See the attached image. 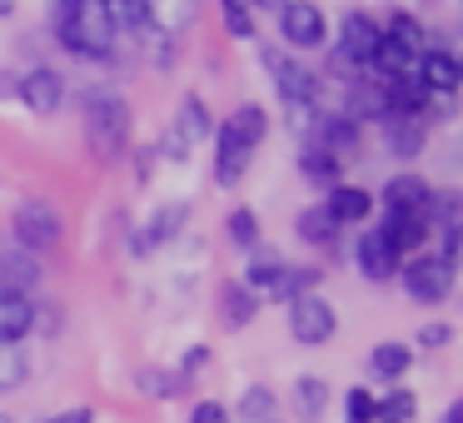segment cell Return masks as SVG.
<instances>
[{"mask_svg": "<svg viewBox=\"0 0 463 423\" xmlns=\"http://www.w3.org/2000/svg\"><path fill=\"white\" fill-rule=\"evenodd\" d=\"M264 135H269V115H264L260 105H240V110L224 120L220 150H214V180H220L224 190L244 180V170H250L254 150L264 145Z\"/></svg>", "mask_w": 463, "mask_h": 423, "instance_id": "cell-1", "label": "cell"}, {"mask_svg": "<svg viewBox=\"0 0 463 423\" xmlns=\"http://www.w3.org/2000/svg\"><path fill=\"white\" fill-rule=\"evenodd\" d=\"M55 35L65 51L85 55V61H105L115 51V25L100 11V0H61L55 5Z\"/></svg>", "mask_w": 463, "mask_h": 423, "instance_id": "cell-2", "label": "cell"}, {"mask_svg": "<svg viewBox=\"0 0 463 423\" xmlns=\"http://www.w3.org/2000/svg\"><path fill=\"white\" fill-rule=\"evenodd\" d=\"M85 140H90L95 160H120L130 145V105L115 90H90L85 95Z\"/></svg>", "mask_w": 463, "mask_h": 423, "instance_id": "cell-3", "label": "cell"}, {"mask_svg": "<svg viewBox=\"0 0 463 423\" xmlns=\"http://www.w3.org/2000/svg\"><path fill=\"white\" fill-rule=\"evenodd\" d=\"M399 279L413 304H443L453 289V264L439 259V254H419V259L399 264Z\"/></svg>", "mask_w": 463, "mask_h": 423, "instance_id": "cell-4", "label": "cell"}, {"mask_svg": "<svg viewBox=\"0 0 463 423\" xmlns=\"http://www.w3.org/2000/svg\"><path fill=\"white\" fill-rule=\"evenodd\" d=\"M264 70L274 75V85H279V100L284 105H314V95H319V75H309L294 55L274 51V45H264L260 51Z\"/></svg>", "mask_w": 463, "mask_h": 423, "instance_id": "cell-5", "label": "cell"}, {"mask_svg": "<svg viewBox=\"0 0 463 423\" xmlns=\"http://www.w3.org/2000/svg\"><path fill=\"white\" fill-rule=\"evenodd\" d=\"M324 11L314 5V0H284L279 5V35L289 51H319L324 45Z\"/></svg>", "mask_w": 463, "mask_h": 423, "instance_id": "cell-6", "label": "cell"}, {"mask_svg": "<svg viewBox=\"0 0 463 423\" xmlns=\"http://www.w3.org/2000/svg\"><path fill=\"white\" fill-rule=\"evenodd\" d=\"M334 309H329V299H319V294H299V299H289V334L299 343H309V349H319V343H329L334 339Z\"/></svg>", "mask_w": 463, "mask_h": 423, "instance_id": "cell-7", "label": "cell"}, {"mask_svg": "<svg viewBox=\"0 0 463 423\" xmlns=\"http://www.w3.org/2000/svg\"><path fill=\"white\" fill-rule=\"evenodd\" d=\"M15 244L21 249H55L61 244V214L45 200H25L15 210Z\"/></svg>", "mask_w": 463, "mask_h": 423, "instance_id": "cell-8", "label": "cell"}, {"mask_svg": "<svg viewBox=\"0 0 463 423\" xmlns=\"http://www.w3.org/2000/svg\"><path fill=\"white\" fill-rule=\"evenodd\" d=\"M379 41H383V25L373 21V15H364V11H349V15H344V25H339V55L354 65V70L373 61Z\"/></svg>", "mask_w": 463, "mask_h": 423, "instance_id": "cell-9", "label": "cell"}, {"mask_svg": "<svg viewBox=\"0 0 463 423\" xmlns=\"http://www.w3.org/2000/svg\"><path fill=\"white\" fill-rule=\"evenodd\" d=\"M15 95L25 100V110L35 115H55L65 105V75L51 70V65H35V70L21 75V85H15Z\"/></svg>", "mask_w": 463, "mask_h": 423, "instance_id": "cell-10", "label": "cell"}, {"mask_svg": "<svg viewBox=\"0 0 463 423\" xmlns=\"http://www.w3.org/2000/svg\"><path fill=\"white\" fill-rule=\"evenodd\" d=\"M204 135H210V110H204L200 95H190V100L180 105V115H175V130H170V140H165V150H170L175 160H184L190 145H200Z\"/></svg>", "mask_w": 463, "mask_h": 423, "instance_id": "cell-11", "label": "cell"}, {"mask_svg": "<svg viewBox=\"0 0 463 423\" xmlns=\"http://www.w3.org/2000/svg\"><path fill=\"white\" fill-rule=\"evenodd\" d=\"M413 75H419V85H423L429 95H453V90L463 85V65L453 61L449 51H419Z\"/></svg>", "mask_w": 463, "mask_h": 423, "instance_id": "cell-12", "label": "cell"}, {"mask_svg": "<svg viewBox=\"0 0 463 423\" xmlns=\"http://www.w3.org/2000/svg\"><path fill=\"white\" fill-rule=\"evenodd\" d=\"M354 259H359V269H364V279H373V284H383V279H393L399 274V264H403V254L393 249L389 240H383L379 230H369L359 240V249H354Z\"/></svg>", "mask_w": 463, "mask_h": 423, "instance_id": "cell-13", "label": "cell"}, {"mask_svg": "<svg viewBox=\"0 0 463 423\" xmlns=\"http://www.w3.org/2000/svg\"><path fill=\"white\" fill-rule=\"evenodd\" d=\"M379 234H383V240H389L399 254H413V249H423V240H429V214H413V210H383Z\"/></svg>", "mask_w": 463, "mask_h": 423, "instance_id": "cell-14", "label": "cell"}, {"mask_svg": "<svg viewBox=\"0 0 463 423\" xmlns=\"http://www.w3.org/2000/svg\"><path fill=\"white\" fill-rule=\"evenodd\" d=\"M184 220H190V204H160V210L150 214V224H145V230L130 240V249H135V254L160 249L165 240H175V234L184 230Z\"/></svg>", "mask_w": 463, "mask_h": 423, "instance_id": "cell-15", "label": "cell"}, {"mask_svg": "<svg viewBox=\"0 0 463 423\" xmlns=\"http://www.w3.org/2000/svg\"><path fill=\"white\" fill-rule=\"evenodd\" d=\"M429 180H419V174H399V180L383 184V210H413V214H429Z\"/></svg>", "mask_w": 463, "mask_h": 423, "instance_id": "cell-16", "label": "cell"}, {"mask_svg": "<svg viewBox=\"0 0 463 423\" xmlns=\"http://www.w3.org/2000/svg\"><path fill=\"white\" fill-rule=\"evenodd\" d=\"M35 329V304L25 294H0V343H21Z\"/></svg>", "mask_w": 463, "mask_h": 423, "instance_id": "cell-17", "label": "cell"}, {"mask_svg": "<svg viewBox=\"0 0 463 423\" xmlns=\"http://www.w3.org/2000/svg\"><path fill=\"white\" fill-rule=\"evenodd\" d=\"M324 210L334 214V224H359V220H369L373 200H369V190H359V184H334L329 200H324Z\"/></svg>", "mask_w": 463, "mask_h": 423, "instance_id": "cell-18", "label": "cell"}, {"mask_svg": "<svg viewBox=\"0 0 463 423\" xmlns=\"http://www.w3.org/2000/svg\"><path fill=\"white\" fill-rule=\"evenodd\" d=\"M383 140L399 160H413L423 150V120H409V115H383Z\"/></svg>", "mask_w": 463, "mask_h": 423, "instance_id": "cell-19", "label": "cell"}, {"mask_svg": "<svg viewBox=\"0 0 463 423\" xmlns=\"http://www.w3.org/2000/svg\"><path fill=\"white\" fill-rule=\"evenodd\" d=\"M324 409H329V383H324L319 373L294 383V413H299V423H319Z\"/></svg>", "mask_w": 463, "mask_h": 423, "instance_id": "cell-20", "label": "cell"}, {"mask_svg": "<svg viewBox=\"0 0 463 423\" xmlns=\"http://www.w3.org/2000/svg\"><path fill=\"white\" fill-rule=\"evenodd\" d=\"M35 279H41V269H35L31 249H15L0 259V294H25Z\"/></svg>", "mask_w": 463, "mask_h": 423, "instance_id": "cell-21", "label": "cell"}, {"mask_svg": "<svg viewBox=\"0 0 463 423\" xmlns=\"http://www.w3.org/2000/svg\"><path fill=\"white\" fill-rule=\"evenodd\" d=\"M254 309H260V299H254L244 284H224V294H220V319H224V329H244V324L254 319Z\"/></svg>", "mask_w": 463, "mask_h": 423, "instance_id": "cell-22", "label": "cell"}, {"mask_svg": "<svg viewBox=\"0 0 463 423\" xmlns=\"http://www.w3.org/2000/svg\"><path fill=\"white\" fill-rule=\"evenodd\" d=\"M194 15V0H150V15H145V25H155L160 35H175L184 31Z\"/></svg>", "mask_w": 463, "mask_h": 423, "instance_id": "cell-23", "label": "cell"}, {"mask_svg": "<svg viewBox=\"0 0 463 423\" xmlns=\"http://www.w3.org/2000/svg\"><path fill=\"white\" fill-rule=\"evenodd\" d=\"M299 170L309 174L314 184H324V190H334L339 184V170H344V160H334L329 150H319V145H304V155H299Z\"/></svg>", "mask_w": 463, "mask_h": 423, "instance_id": "cell-24", "label": "cell"}, {"mask_svg": "<svg viewBox=\"0 0 463 423\" xmlns=\"http://www.w3.org/2000/svg\"><path fill=\"white\" fill-rule=\"evenodd\" d=\"M294 230H299V240H304V244H334V240H339V224H334V214L324 210V204L304 210L299 220H294Z\"/></svg>", "mask_w": 463, "mask_h": 423, "instance_id": "cell-25", "label": "cell"}, {"mask_svg": "<svg viewBox=\"0 0 463 423\" xmlns=\"http://www.w3.org/2000/svg\"><path fill=\"white\" fill-rule=\"evenodd\" d=\"M413 413H419V403H413L409 389H393L383 399H373V423H413Z\"/></svg>", "mask_w": 463, "mask_h": 423, "instance_id": "cell-26", "label": "cell"}, {"mask_svg": "<svg viewBox=\"0 0 463 423\" xmlns=\"http://www.w3.org/2000/svg\"><path fill=\"white\" fill-rule=\"evenodd\" d=\"M100 11L110 15L115 31H140L150 15V0H100Z\"/></svg>", "mask_w": 463, "mask_h": 423, "instance_id": "cell-27", "label": "cell"}, {"mask_svg": "<svg viewBox=\"0 0 463 423\" xmlns=\"http://www.w3.org/2000/svg\"><path fill=\"white\" fill-rule=\"evenodd\" d=\"M220 5V21L234 41H254V15H250V0H214Z\"/></svg>", "mask_w": 463, "mask_h": 423, "instance_id": "cell-28", "label": "cell"}, {"mask_svg": "<svg viewBox=\"0 0 463 423\" xmlns=\"http://www.w3.org/2000/svg\"><path fill=\"white\" fill-rule=\"evenodd\" d=\"M25 373H31V359H25L21 343H0V393L25 383Z\"/></svg>", "mask_w": 463, "mask_h": 423, "instance_id": "cell-29", "label": "cell"}, {"mask_svg": "<svg viewBox=\"0 0 463 423\" xmlns=\"http://www.w3.org/2000/svg\"><path fill=\"white\" fill-rule=\"evenodd\" d=\"M369 369L379 373V379H399V373L409 369V349H403V343H379V349L369 353Z\"/></svg>", "mask_w": 463, "mask_h": 423, "instance_id": "cell-30", "label": "cell"}, {"mask_svg": "<svg viewBox=\"0 0 463 423\" xmlns=\"http://www.w3.org/2000/svg\"><path fill=\"white\" fill-rule=\"evenodd\" d=\"M240 413H244V418H250V423H264V418H274V393L264 389V383H254V389L244 393Z\"/></svg>", "mask_w": 463, "mask_h": 423, "instance_id": "cell-31", "label": "cell"}, {"mask_svg": "<svg viewBox=\"0 0 463 423\" xmlns=\"http://www.w3.org/2000/svg\"><path fill=\"white\" fill-rule=\"evenodd\" d=\"M230 240L240 244V249H254V244H260V220H254V210L230 214Z\"/></svg>", "mask_w": 463, "mask_h": 423, "instance_id": "cell-32", "label": "cell"}, {"mask_svg": "<svg viewBox=\"0 0 463 423\" xmlns=\"http://www.w3.org/2000/svg\"><path fill=\"white\" fill-rule=\"evenodd\" d=\"M383 35H389V41H399V45H409V51H423V31H419V21H413V15H393V21L383 25Z\"/></svg>", "mask_w": 463, "mask_h": 423, "instance_id": "cell-33", "label": "cell"}, {"mask_svg": "<svg viewBox=\"0 0 463 423\" xmlns=\"http://www.w3.org/2000/svg\"><path fill=\"white\" fill-rule=\"evenodd\" d=\"M140 389L160 393V399H175V393L184 389V373H140Z\"/></svg>", "mask_w": 463, "mask_h": 423, "instance_id": "cell-34", "label": "cell"}, {"mask_svg": "<svg viewBox=\"0 0 463 423\" xmlns=\"http://www.w3.org/2000/svg\"><path fill=\"white\" fill-rule=\"evenodd\" d=\"M344 403H349V423H373V399H369V389H354Z\"/></svg>", "mask_w": 463, "mask_h": 423, "instance_id": "cell-35", "label": "cell"}, {"mask_svg": "<svg viewBox=\"0 0 463 423\" xmlns=\"http://www.w3.org/2000/svg\"><path fill=\"white\" fill-rule=\"evenodd\" d=\"M190 423H224V403H220V399H204V403H194Z\"/></svg>", "mask_w": 463, "mask_h": 423, "instance_id": "cell-36", "label": "cell"}, {"mask_svg": "<svg viewBox=\"0 0 463 423\" xmlns=\"http://www.w3.org/2000/svg\"><path fill=\"white\" fill-rule=\"evenodd\" d=\"M449 339H453L449 324H429V329H419V343H423V349H443Z\"/></svg>", "mask_w": 463, "mask_h": 423, "instance_id": "cell-37", "label": "cell"}, {"mask_svg": "<svg viewBox=\"0 0 463 423\" xmlns=\"http://www.w3.org/2000/svg\"><path fill=\"white\" fill-rule=\"evenodd\" d=\"M51 423H95V413L90 409H71V413H55Z\"/></svg>", "mask_w": 463, "mask_h": 423, "instance_id": "cell-38", "label": "cell"}, {"mask_svg": "<svg viewBox=\"0 0 463 423\" xmlns=\"http://www.w3.org/2000/svg\"><path fill=\"white\" fill-rule=\"evenodd\" d=\"M150 170H155V150H145L140 155V180H150Z\"/></svg>", "mask_w": 463, "mask_h": 423, "instance_id": "cell-39", "label": "cell"}, {"mask_svg": "<svg viewBox=\"0 0 463 423\" xmlns=\"http://www.w3.org/2000/svg\"><path fill=\"white\" fill-rule=\"evenodd\" d=\"M443 423H463V403H453V409L443 413Z\"/></svg>", "mask_w": 463, "mask_h": 423, "instance_id": "cell-40", "label": "cell"}, {"mask_svg": "<svg viewBox=\"0 0 463 423\" xmlns=\"http://www.w3.org/2000/svg\"><path fill=\"white\" fill-rule=\"evenodd\" d=\"M15 11V0H0V15H11Z\"/></svg>", "mask_w": 463, "mask_h": 423, "instance_id": "cell-41", "label": "cell"}, {"mask_svg": "<svg viewBox=\"0 0 463 423\" xmlns=\"http://www.w3.org/2000/svg\"><path fill=\"white\" fill-rule=\"evenodd\" d=\"M254 5H274V0H254Z\"/></svg>", "mask_w": 463, "mask_h": 423, "instance_id": "cell-42", "label": "cell"}, {"mask_svg": "<svg viewBox=\"0 0 463 423\" xmlns=\"http://www.w3.org/2000/svg\"><path fill=\"white\" fill-rule=\"evenodd\" d=\"M0 423H15V418H5V413H0Z\"/></svg>", "mask_w": 463, "mask_h": 423, "instance_id": "cell-43", "label": "cell"}, {"mask_svg": "<svg viewBox=\"0 0 463 423\" xmlns=\"http://www.w3.org/2000/svg\"><path fill=\"white\" fill-rule=\"evenodd\" d=\"M264 423H279V418H264Z\"/></svg>", "mask_w": 463, "mask_h": 423, "instance_id": "cell-44", "label": "cell"}]
</instances>
